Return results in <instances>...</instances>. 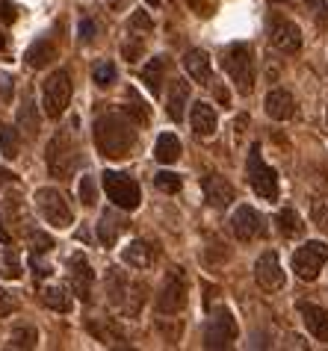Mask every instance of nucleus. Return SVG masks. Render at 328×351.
<instances>
[{"mask_svg":"<svg viewBox=\"0 0 328 351\" xmlns=\"http://www.w3.org/2000/svg\"><path fill=\"white\" fill-rule=\"evenodd\" d=\"M124 97H128V106H124V112H128L130 115V119L133 121H142V124H145L148 119H151V112H148V104L145 101H142V97L137 95V89H128V95H124Z\"/></svg>","mask_w":328,"mask_h":351,"instance_id":"nucleus-32","label":"nucleus"},{"mask_svg":"<svg viewBox=\"0 0 328 351\" xmlns=\"http://www.w3.org/2000/svg\"><path fill=\"white\" fill-rule=\"evenodd\" d=\"M266 216L263 213H257L255 207H248V204H239L234 210V216H231V233L239 239V242H255L260 237H266Z\"/></svg>","mask_w":328,"mask_h":351,"instance_id":"nucleus-13","label":"nucleus"},{"mask_svg":"<svg viewBox=\"0 0 328 351\" xmlns=\"http://www.w3.org/2000/svg\"><path fill=\"white\" fill-rule=\"evenodd\" d=\"M183 68H187V74L196 83H201V86H210V83L216 80L213 68H210V56L201 51V47H192V51L183 53Z\"/></svg>","mask_w":328,"mask_h":351,"instance_id":"nucleus-19","label":"nucleus"},{"mask_svg":"<svg viewBox=\"0 0 328 351\" xmlns=\"http://www.w3.org/2000/svg\"><path fill=\"white\" fill-rule=\"evenodd\" d=\"M266 36H269V45L281 53L302 51V30H298L296 21H290V18H284V15H269Z\"/></svg>","mask_w":328,"mask_h":351,"instance_id":"nucleus-12","label":"nucleus"},{"mask_svg":"<svg viewBox=\"0 0 328 351\" xmlns=\"http://www.w3.org/2000/svg\"><path fill=\"white\" fill-rule=\"evenodd\" d=\"M269 3H287V0H269Z\"/></svg>","mask_w":328,"mask_h":351,"instance_id":"nucleus-52","label":"nucleus"},{"mask_svg":"<svg viewBox=\"0 0 328 351\" xmlns=\"http://www.w3.org/2000/svg\"><path fill=\"white\" fill-rule=\"evenodd\" d=\"M0 242H3V245H9V242H12V233L6 230V224H3V216H0Z\"/></svg>","mask_w":328,"mask_h":351,"instance_id":"nucleus-47","label":"nucleus"},{"mask_svg":"<svg viewBox=\"0 0 328 351\" xmlns=\"http://www.w3.org/2000/svg\"><path fill=\"white\" fill-rule=\"evenodd\" d=\"M38 343V334L33 325H15L12 334H9V348H36Z\"/></svg>","mask_w":328,"mask_h":351,"instance_id":"nucleus-31","label":"nucleus"},{"mask_svg":"<svg viewBox=\"0 0 328 351\" xmlns=\"http://www.w3.org/2000/svg\"><path fill=\"white\" fill-rule=\"evenodd\" d=\"M128 230V219L119 213V207L115 210H104L101 213V221H98V239L104 248H113L115 239L121 237V233Z\"/></svg>","mask_w":328,"mask_h":351,"instance_id":"nucleus-21","label":"nucleus"},{"mask_svg":"<svg viewBox=\"0 0 328 351\" xmlns=\"http://www.w3.org/2000/svg\"><path fill=\"white\" fill-rule=\"evenodd\" d=\"M222 68L231 77L239 95H252L255 89V51L246 42H234L222 51Z\"/></svg>","mask_w":328,"mask_h":351,"instance_id":"nucleus-3","label":"nucleus"},{"mask_svg":"<svg viewBox=\"0 0 328 351\" xmlns=\"http://www.w3.org/2000/svg\"><path fill=\"white\" fill-rule=\"evenodd\" d=\"M325 263H328V245L323 239H311V242H305L302 248L293 251V271L298 280H307V284L320 278Z\"/></svg>","mask_w":328,"mask_h":351,"instance_id":"nucleus-9","label":"nucleus"},{"mask_svg":"<svg viewBox=\"0 0 328 351\" xmlns=\"http://www.w3.org/2000/svg\"><path fill=\"white\" fill-rule=\"evenodd\" d=\"M33 201H36L38 216H42L47 224H51V228L65 230V228H71V224H74V213H71L69 201H65V195H62L60 189L42 186V189H36Z\"/></svg>","mask_w":328,"mask_h":351,"instance_id":"nucleus-6","label":"nucleus"},{"mask_svg":"<svg viewBox=\"0 0 328 351\" xmlns=\"http://www.w3.org/2000/svg\"><path fill=\"white\" fill-rule=\"evenodd\" d=\"M298 316H302L307 334L320 343H328V310L311 301H298Z\"/></svg>","mask_w":328,"mask_h":351,"instance_id":"nucleus-17","label":"nucleus"},{"mask_svg":"<svg viewBox=\"0 0 328 351\" xmlns=\"http://www.w3.org/2000/svg\"><path fill=\"white\" fill-rule=\"evenodd\" d=\"M18 148H21V136L12 124H0V154L6 160H15L18 157Z\"/></svg>","mask_w":328,"mask_h":351,"instance_id":"nucleus-30","label":"nucleus"},{"mask_svg":"<svg viewBox=\"0 0 328 351\" xmlns=\"http://www.w3.org/2000/svg\"><path fill=\"white\" fill-rule=\"evenodd\" d=\"M154 160L160 165H172L180 160V139L175 133H163L157 139V145H154Z\"/></svg>","mask_w":328,"mask_h":351,"instance_id":"nucleus-25","label":"nucleus"},{"mask_svg":"<svg viewBox=\"0 0 328 351\" xmlns=\"http://www.w3.org/2000/svg\"><path fill=\"white\" fill-rule=\"evenodd\" d=\"M80 201L86 204V207H92L95 201H98V186H95V178H80Z\"/></svg>","mask_w":328,"mask_h":351,"instance_id":"nucleus-38","label":"nucleus"},{"mask_svg":"<svg viewBox=\"0 0 328 351\" xmlns=\"http://www.w3.org/2000/svg\"><path fill=\"white\" fill-rule=\"evenodd\" d=\"M166 71H169L166 56H154V60H148V65H142V83H145V89L154 97L163 95V77H166Z\"/></svg>","mask_w":328,"mask_h":351,"instance_id":"nucleus-24","label":"nucleus"},{"mask_svg":"<svg viewBox=\"0 0 328 351\" xmlns=\"http://www.w3.org/2000/svg\"><path fill=\"white\" fill-rule=\"evenodd\" d=\"M142 51H145V38H139V36H130L128 42H124V47H121V53H124V60L128 62H137L142 56Z\"/></svg>","mask_w":328,"mask_h":351,"instance_id":"nucleus-37","label":"nucleus"},{"mask_svg":"<svg viewBox=\"0 0 328 351\" xmlns=\"http://www.w3.org/2000/svg\"><path fill=\"white\" fill-rule=\"evenodd\" d=\"M18 128L27 130V136H36L42 121H38V112H36V101H33V92L24 89V101H21V110H18Z\"/></svg>","mask_w":328,"mask_h":351,"instance_id":"nucleus-26","label":"nucleus"},{"mask_svg":"<svg viewBox=\"0 0 328 351\" xmlns=\"http://www.w3.org/2000/svg\"><path fill=\"white\" fill-rule=\"evenodd\" d=\"M71 104V74L60 68V71L47 74V80L42 83V112L47 119H60Z\"/></svg>","mask_w":328,"mask_h":351,"instance_id":"nucleus-7","label":"nucleus"},{"mask_svg":"<svg viewBox=\"0 0 328 351\" xmlns=\"http://www.w3.org/2000/svg\"><path fill=\"white\" fill-rule=\"evenodd\" d=\"M42 304L47 310H56V313H71L74 301H71V295L62 287H45L42 289Z\"/></svg>","mask_w":328,"mask_h":351,"instance_id":"nucleus-29","label":"nucleus"},{"mask_svg":"<svg viewBox=\"0 0 328 351\" xmlns=\"http://www.w3.org/2000/svg\"><path fill=\"white\" fill-rule=\"evenodd\" d=\"M151 30H154V21H151L148 12H133V15H130V21H128V33H130V36L145 38Z\"/></svg>","mask_w":328,"mask_h":351,"instance_id":"nucleus-34","label":"nucleus"},{"mask_svg":"<svg viewBox=\"0 0 328 351\" xmlns=\"http://www.w3.org/2000/svg\"><path fill=\"white\" fill-rule=\"evenodd\" d=\"M104 287H107V298L110 304L124 316H137L139 307L145 304V287L142 284H130L128 275L119 269H110L107 278H104Z\"/></svg>","mask_w":328,"mask_h":351,"instance_id":"nucleus-4","label":"nucleus"},{"mask_svg":"<svg viewBox=\"0 0 328 351\" xmlns=\"http://www.w3.org/2000/svg\"><path fill=\"white\" fill-rule=\"evenodd\" d=\"M154 186L166 195H178L180 192V178L175 171H157L154 174Z\"/></svg>","mask_w":328,"mask_h":351,"instance_id":"nucleus-35","label":"nucleus"},{"mask_svg":"<svg viewBox=\"0 0 328 351\" xmlns=\"http://www.w3.org/2000/svg\"><path fill=\"white\" fill-rule=\"evenodd\" d=\"M30 245H33V254H47V251L54 248V239L47 237L42 230H33L30 233Z\"/></svg>","mask_w":328,"mask_h":351,"instance_id":"nucleus-39","label":"nucleus"},{"mask_svg":"<svg viewBox=\"0 0 328 351\" xmlns=\"http://www.w3.org/2000/svg\"><path fill=\"white\" fill-rule=\"evenodd\" d=\"M189 6L196 9L198 15H210V12H213V0H189Z\"/></svg>","mask_w":328,"mask_h":351,"instance_id":"nucleus-46","label":"nucleus"},{"mask_svg":"<svg viewBox=\"0 0 328 351\" xmlns=\"http://www.w3.org/2000/svg\"><path fill=\"white\" fill-rule=\"evenodd\" d=\"M54 56H56V47H54V42H47V38L42 36V38H36V42L27 47V65L30 68H45L47 62H54Z\"/></svg>","mask_w":328,"mask_h":351,"instance_id":"nucleus-27","label":"nucleus"},{"mask_svg":"<svg viewBox=\"0 0 328 351\" xmlns=\"http://www.w3.org/2000/svg\"><path fill=\"white\" fill-rule=\"evenodd\" d=\"M15 307H18V301L9 295V292L0 289V316H9V313H15Z\"/></svg>","mask_w":328,"mask_h":351,"instance_id":"nucleus-43","label":"nucleus"},{"mask_svg":"<svg viewBox=\"0 0 328 351\" xmlns=\"http://www.w3.org/2000/svg\"><path fill=\"white\" fill-rule=\"evenodd\" d=\"M239 337V325L228 307L213 310L204 325V348H231Z\"/></svg>","mask_w":328,"mask_h":351,"instance_id":"nucleus-10","label":"nucleus"},{"mask_svg":"<svg viewBox=\"0 0 328 351\" xmlns=\"http://www.w3.org/2000/svg\"><path fill=\"white\" fill-rule=\"evenodd\" d=\"M92 80L101 86V89H107V86L115 80V65L110 62V60H104V62H98L95 65V71H92Z\"/></svg>","mask_w":328,"mask_h":351,"instance_id":"nucleus-36","label":"nucleus"},{"mask_svg":"<svg viewBox=\"0 0 328 351\" xmlns=\"http://www.w3.org/2000/svg\"><path fill=\"white\" fill-rule=\"evenodd\" d=\"M145 3H148V6H160V0H145Z\"/></svg>","mask_w":328,"mask_h":351,"instance_id":"nucleus-51","label":"nucleus"},{"mask_svg":"<svg viewBox=\"0 0 328 351\" xmlns=\"http://www.w3.org/2000/svg\"><path fill=\"white\" fill-rule=\"evenodd\" d=\"M275 224H278V230H281V237H287V239H296V237L305 233V221L298 219V213L293 207H284L281 213H278Z\"/></svg>","mask_w":328,"mask_h":351,"instance_id":"nucleus-28","label":"nucleus"},{"mask_svg":"<svg viewBox=\"0 0 328 351\" xmlns=\"http://www.w3.org/2000/svg\"><path fill=\"white\" fill-rule=\"evenodd\" d=\"M189 124H192V133L201 136V139H210L219 128V115L216 110L210 106L207 101H196L189 110Z\"/></svg>","mask_w":328,"mask_h":351,"instance_id":"nucleus-18","label":"nucleus"},{"mask_svg":"<svg viewBox=\"0 0 328 351\" xmlns=\"http://www.w3.org/2000/svg\"><path fill=\"white\" fill-rule=\"evenodd\" d=\"M255 280L260 289L266 292H278L284 287V269H281V260H278L275 251H263L255 263Z\"/></svg>","mask_w":328,"mask_h":351,"instance_id":"nucleus-15","label":"nucleus"},{"mask_svg":"<svg viewBox=\"0 0 328 351\" xmlns=\"http://www.w3.org/2000/svg\"><path fill=\"white\" fill-rule=\"evenodd\" d=\"M246 178L248 186H252L263 201H275L278 198V171L272 165H266L263 154H260V145L255 142L248 148V160H246Z\"/></svg>","mask_w":328,"mask_h":351,"instance_id":"nucleus-5","label":"nucleus"},{"mask_svg":"<svg viewBox=\"0 0 328 351\" xmlns=\"http://www.w3.org/2000/svg\"><path fill=\"white\" fill-rule=\"evenodd\" d=\"M12 180H15V174H12V171L0 169V186H6V183H12Z\"/></svg>","mask_w":328,"mask_h":351,"instance_id":"nucleus-48","label":"nucleus"},{"mask_svg":"<svg viewBox=\"0 0 328 351\" xmlns=\"http://www.w3.org/2000/svg\"><path fill=\"white\" fill-rule=\"evenodd\" d=\"M95 33H98V24H95L92 18H83L80 27H77V36H80V42H92Z\"/></svg>","mask_w":328,"mask_h":351,"instance_id":"nucleus-41","label":"nucleus"},{"mask_svg":"<svg viewBox=\"0 0 328 351\" xmlns=\"http://www.w3.org/2000/svg\"><path fill=\"white\" fill-rule=\"evenodd\" d=\"M187 295H189V280L183 275V269H172L157 292V313L160 316L180 313V310L187 307Z\"/></svg>","mask_w":328,"mask_h":351,"instance_id":"nucleus-8","label":"nucleus"},{"mask_svg":"<svg viewBox=\"0 0 328 351\" xmlns=\"http://www.w3.org/2000/svg\"><path fill=\"white\" fill-rule=\"evenodd\" d=\"M45 162H47V171L60 180H69L71 174L80 169L83 162V154H80V145H77L74 133L65 128L47 142V151H45Z\"/></svg>","mask_w":328,"mask_h":351,"instance_id":"nucleus-2","label":"nucleus"},{"mask_svg":"<svg viewBox=\"0 0 328 351\" xmlns=\"http://www.w3.org/2000/svg\"><path fill=\"white\" fill-rule=\"evenodd\" d=\"M305 3H307V9L314 12L316 21L328 24V0H305Z\"/></svg>","mask_w":328,"mask_h":351,"instance_id":"nucleus-40","label":"nucleus"},{"mask_svg":"<svg viewBox=\"0 0 328 351\" xmlns=\"http://www.w3.org/2000/svg\"><path fill=\"white\" fill-rule=\"evenodd\" d=\"M104 189H107L110 201L124 213L137 210L139 201H142L139 183L133 178H128V174H119V171H104Z\"/></svg>","mask_w":328,"mask_h":351,"instance_id":"nucleus-11","label":"nucleus"},{"mask_svg":"<svg viewBox=\"0 0 328 351\" xmlns=\"http://www.w3.org/2000/svg\"><path fill=\"white\" fill-rule=\"evenodd\" d=\"M201 192H204L207 207H213V210H228L231 204L237 201V189L231 186L222 174H207V178H201Z\"/></svg>","mask_w":328,"mask_h":351,"instance_id":"nucleus-16","label":"nucleus"},{"mask_svg":"<svg viewBox=\"0 0 328 351\" xmlns=\"http://www.w3.org/2000/svg\"><path fill=\"white\" fill-rule=\"evenodd\" d=\"M325 119H328V110H325Z\"/></svg>","mask_w":328,"mask_h":351,"instance_id":"nucleus-53","label":"nucleus"},{"mask_svg":"<svg viewBox=\"0 0 328 351\" xmlns=\"http://www.w3.org/2000/svg\"><path fill=\"white\" fill-rule=\"evenodd\" d=\"M3 47H6V36L0 33V51H3Z\"/></svg>","mask_w":328,"mask_h":351,"instance_id":"nucleus-50","label":"nucleus"},{"mask_svg":"<svg viewBox=\"0 0 328 351\" xmlns=\"http://www.w3.org/2000/svg\"><path fill=\"white\" fill-rule=\"evenodd\" d=\"M189 104V83L187 80H172L169 95H166V112L172 121H183V112H187Z\"/></svg>","mask_w":328,"mask_h":351,"instance_id":"nucleus-23","label":"nucleus"},{"mask_svg":"<svg viewBox=\"0 0 328 351\" xmlns=\"http://www.w3.org/2000/svg\"><path fill=\"white\" fill-rule=\"evenodd\" d=\"M130 0H110V9H124Z\"/></svg>","mask_w":328,"mask_h":351,"instance_id":"nucleus-49","label":"nucleus"},{"mask_svg":"<svg viewBox=\"0 0 328 351\" xmlns=\"http://www.w3.org/2000/svg\"><path fill=\"white\" fill-rule=\"evenodd\" d=\"M314 221H320L323 228H328V207L323 201H314Z\"/></svg>","mask_w":328,"mask_h":351,"instance_id":"nucleus-45","label":"nucleus"},{"mask_svg":"<svg viewBox=\"0 0 328 351\" xmlns=\"http://www.w3.org/2000/svg\"><path fill=\"white\" fill-rule=\"evenodd\" d=\"M0 97H3V101L12 97V77H9L6 71H0Z\"/></svg>","mask_w":328,"mask_h":351,"instance_id":"nucleus-44","label":"nucleus"},{"mask_svg":"<svg viewBox=\"0 0 328 351\" xmlns=\"http://www.w3.org/2000/svg\"><path fill=\"white\" fill-rule=\"evenodd\" d=\"M121 260H124V266H130L137 271H148L154 266V248L145 239H133L130 245L121 251Z\"/></svg>","mask_w":328,"mask_h":351,"instance_id":"nucleus-22","label":"nucleus"},{"mask_svg":"<svg viewBox=\"0 0 328 351\" xmlns=\"http://www.w3.org/2000/svg\"><path fill=\"white\" fill-rule=\"evenodd\" d=\"M30 269H33L36 278H51V266L38 260V254H30Z\"/></svg>","mask_w":328,"mask_h":351,"instance_id":"nucleus-42","label":"nucleus"},{"mask_svg":"<svg viewBox=\"0 0 328 351\" xmlns=\"http://www.w3.org/2000/svg\"><path fill=\"white\" fill-rule=\"evenodd\" d=\"M263 110H266V115L272 121H290L296 115V101H293V95L287 89H272L266 95V101H263Z\"/></svg>","mask_w":328,"mask_h":351,"instance_id":"nucleus-20","label":"nucleus"},{"mask_svg":"<svg viewBox=\"0 0 328 351\" xmlns=\"http://www.w3.org/2000/svg\"><path fill=\"white\" fill-rule=\"evenodd\" d=\"M95 145L110 160L128 157L133 145H137V130H133V121L128 119V112L98 115V121H95Z\"/></svg>","mask_w":328,"mask_h":351,"instance_id":"nucleus-1","label":"nucleus"},{"mask_svg":"<svg viewBox=\"0 0 328 351\" xmlns=\"http://www.w3.org/2000/svg\"><path fill=\"white\" fill-rule=\"evenodd\" d=\"M65 275H69V284L74 289V295L80 301H89L92 298V280H95V271L89 266V260H86L83 251H74V254L65 260Z\"/></svg>","mask_w":328,"mask_h":351,"instance_id":"nucleus-14","label":"nucleus"},{"mask_svg":"<svg viewBox=\"0 0 328 351\" xmlns=\"http://www.w3.org/2000/svg\"><path fill=\"white\" fill-rule=\"evenodd\" d=\"M18 275H21V263H18V254H15L12 248H6L3 254H0V278L15 280Z\"/></svg>","mask_w":328,"mask_h":351,"instance_id":"nucleus-33","label":"nucleus"}]
</instances>
